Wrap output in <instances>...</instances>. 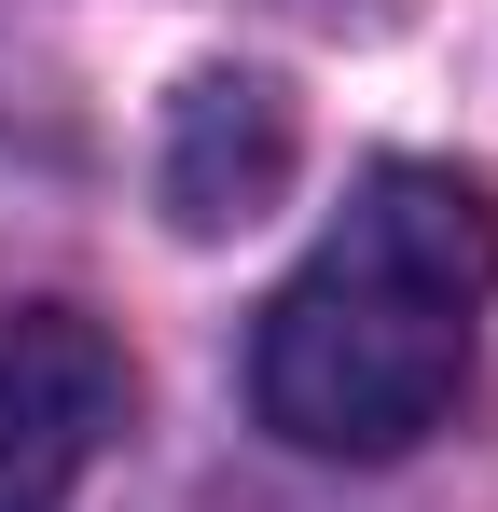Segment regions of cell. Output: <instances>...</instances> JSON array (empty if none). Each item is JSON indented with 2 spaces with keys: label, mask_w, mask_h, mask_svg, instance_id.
I'll use <instances>...</instances> for the list:
<instances>
[{
  "label": "cell",
  "mask_w": 498,
  "mask_h": 512,
  "mask_svg": "<svg viewBox=\"0 0 498 512\" xmlns=\"http://www.w3.org/2000/svg\"><path fill=\"white\" fill-rule=\"evenodd\" d=\"M291 97L263 84V70H222V84H194L166 111V208H180V236H236L277 208V180H291Z\"/></svg>",
  "instance_id": "3957f363"
},
{
  "label": "cell",
  "mask_w": 498,
  "mask_h": 512,
  "mask_svg": "<svg viewBox=\"0 0 498 512\" xmlns=\"http://www.w3.org/2000/svg\"><path fill=\"white\" fill-rule=\"evenodd\" d=\"M125 429V346L83 305H0V512H70Z\"/></svg>",
  "instance_id": "7a4b0ae2"
},
{
  "label": "cell",
  "mask_w": 498,
  "mask_h": 512,
  "mask_svg": "<svg viewBox=\"0 0 498 512\" xmlns=\"http://www.w3.org/2000/svg\"><path fill=\"white\" fill-rule=\"evenodd\" d=\"M498 305V194L471 167H374L249 333V402L305 457H402L457 416Z\"/></svg>",
  "instance_id": "6da1fadb"
}]
</instances>
